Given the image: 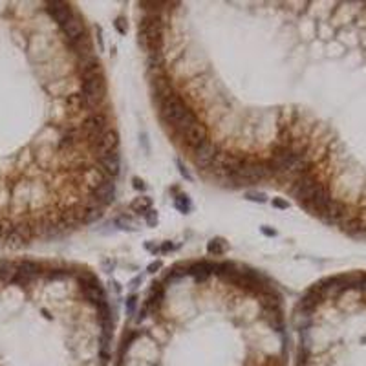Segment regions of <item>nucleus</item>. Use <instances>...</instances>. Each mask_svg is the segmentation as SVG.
I'll list each match as a JSON object with an SVG mask.
<instances>
[{"label": "nucleus", "instance_id": "obj_2", "mask_svg": "<svg viewBox=\"0 0 366 366\" xmlns=\"http://www.w3.org/2000/svg\"><path fill=\"white\" fill-rule=\"evenodd\" d=\"M112 366H289L284 293L229 256L180 258L128 311Z\"/></svg>", "mask_w": 366, "mask_h": 366}, {"label": "nucleus", "instance_id": "obj_4", "mask_svg": "<svg viewBox=\"0 0 366 366\" xmlns=\"http://www.w3.org/2000/svg\"><path fill=\"white\" fill-rule=\"evenodd\" d=\"M293 366H366V271L324 276L291 311Z\"/></svg>", "mask_w": 366, "mask_h": 366}, {"label": "nucleus", "instance_id": "obj_1", "mask_svg": "<svg viewBox=\"0 0 366 366\" xmlns=\"http://www.w3.org/2000/svg\"><path fill=\"white\" fill-rule=\"evenodd\" d=\"M121 138L74 2L0 0V251L57 242L116 202Z\"/></svg>", "mask_w": 366, "mask_h": 366}, {"label": "nucleus", "instance_id": "obj_3", "mask_svg": "<svg viewBox=\"0 0 366 366\" xmlns=\"http://www.w3.org/2000/svg\"><path fill=\"white\" fill-rule=\"evenodd\" d=\"M116 322L88 264L0 256V366H112Z\"/></svg>", "mask_w": 366, "mask_h": 366}]
</instances>
